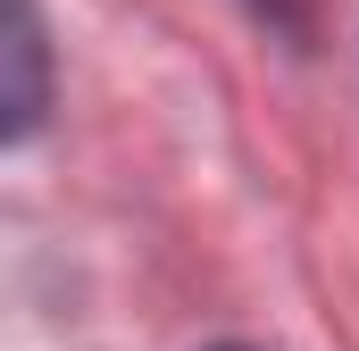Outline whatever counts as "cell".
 <instances>
[{
	"label": "cell",
	"mask_w": 359,
	"mask_h": 351,
	"mask_svg": "<svg viewBox=\"0 0 359 351\" xmlns=\"http://www.w3.org/2000/svg\"><path fill=\"white\" fill-rule=\"evenodd\" d=\"M50 109V34L34 0H0V143L34 134Z\"/></svg>",
	"instance_id": "6da1fadb"
}]
</instances>
